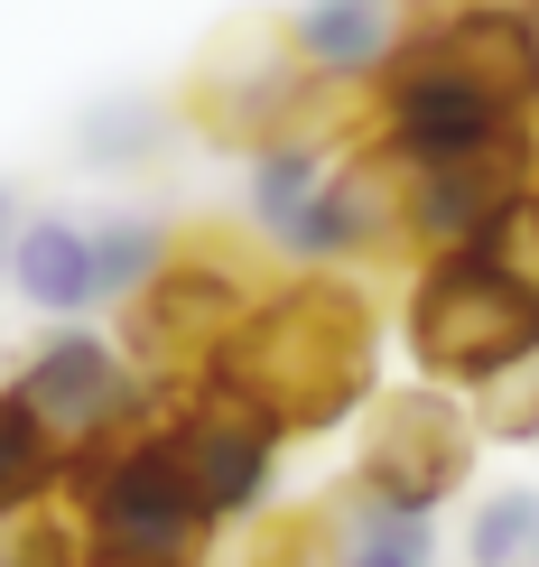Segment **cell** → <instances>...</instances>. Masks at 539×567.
Here are the masks:
<instances>
[{
	"label": "cell",
	"instance_id": "5b68a950",
	"mask_svg": "<svg viewBox=\"0 0 539 567\" xmlns=\"http://www.w3.org/2000/svg\"><path fill=\"white\" fill-rule=\"evenodd\" d=\"M10 391L46 419V437H56L65 456L112 446V437L149 429V419H168V391L131 363V344L93 336V326H56V336H46L29 363L10 372Z\"/></svg>",
	"mask_w": 539,
	"mask_h": 567
},
{
	"label": "cell",
	"instance_id": "5bb4252c",
	"mask_svg": "<svg viewBox=\"0 0 539 567\" xmlns=\"http://www.w3.org/2000/svg\"><path fill=\"white\" fill-rule=\"evenodd\" d=\"M465 400H475V429H484V437H502V446H530V437H539V353H530V363H511L502 382L465 391Z\"/></svg>",
	"mask_w": 539,
	"mask_h": 567
},
{
	"label": "cell",
	"instance_id": "ba28073f",
	"mask_svg": "<svg viewBox=\"0 0 539 567\" xmlns=\"http://www.w3.org/2000/svg\"><path fill=\"white\" fill-rule=\"evenodd\" d=\"M168 446H177L186 484L205 493V512L232 530V522H251V512L270 503V475H279V446H289V429H279L270 410H251L242 391L196 382V391L168 400Z\"/></svg>",
	"mask_w": 539,
	"mask_h": 567
},
{
	"label": "cell",
	"instance_id": "8fae6325",
	"mask_svg": "<svg viewBox=\"0 0 539 567\" xmlns=\"http://www.w3.org/2000/svg\"><path fill=\"white\" fill-rule=\"evenodd\" d=\"M65 446L46 437V419L19 400L10 382H0V530L10 522H29V512H56V493H65Z\"/></svg>",
	"mask_w": 539,
	"mask_h": 567
},
{
	"label": "cell",
	"instance_id": "ac0fdd59",
	"mask_svg": "<svg viewBox=\"0 0 539 567\" xmlns=\"http://www.w3.org/2000/svg\"><path fill=\"white\" fill-rule=\"evenodd\" d=\"M530 243H539V186H530Z\"/></svg>",
	"mask_w": 539,
	"mask_h": 567
},
{
	"label": "cell",
	"instance_id": "30bf717a",
	"mask_svg": "<svg viewBox=\"0 0 539 567\" xmlns=\"http://www.w3.org/2000/svg\"><path fill=\"white\" fill-rule=\"evenodd\" d=\"M10 298L38 307V317H93L103 307V270H93V224L84 215H19V243H10Z\"/></svg>",
	"mask_w": 539,
	"mask_h": 567
},
{
	"label": "cell",
	"instance_id": "7c38bea8",
	"mask_svg": "<svg viewBox=\"0 0 539 567\" xmlns=\"http://www.w3.org/2000/svg\"><path fill=\"white\" fill-rule=\"evenodd\" d=\"M465 567H539V484H494L465 512Z\"/></svg>",
	"mask_w": 539,
	"mask_h": 567
},
{
	"label": "cell",
	"instance_id": "9a60e30c",
	"mask_svg": "<svg viewBox=\"0 0 539 567\" xmlns=\"http://www.w3.org/2000/svg\"><path fill=\"white\" fill-rule=\"evenodd\" d=\"M10 243H19V196L0 186V289H10Z\"/></svg>",
	"mask_w": 539,
	"mask_h": 567
},
{
	"label": "cell",
	"instance_id": "e0dca14e",
	"mask_svg": "<svg viewBox=\"0 0 539 567\" xmlns=\"http://www.w3.org/2000/svg\"><path fill=\"white\" fill-rule=\"evenodd\" d=\"M0 567H19V522H10V530H0Z\"/></svg>",
	"mask_w": 539,
	"mask_h": 567
},
{
	"label": "cell",
	"instance_id": "3957f363",
	"mask_svg": "<svg viewBox=\"0 0 539 567\" xmlns=\"http://www.w3.org/2000/svg\"><path fill=\"white\" fill-rule=\"evenodd\" d=\"M56 512L93 539V549L158 558V567H205L215 539H224V522L205 512V493L186 484V465L168 446V419H149V429H131L112 446H84V456L65 465Z\"/></svg>",
	"mask_w": 539,
	"mask_h": 567
},
{
	"label": "cell",
	"instance_id": "6da1fadb",
	"mask_svg": "<svg viewBox=\"0 0 539 567\" xmlns=\"http://www.w3.org/2000/svg\"><path fill=\"white\" fill-rule=\"evenodd\" d=\"M372 372H382V317H372V298L344 270H298L279 289H261V307L232 336L215 382L242 391L251 410H270L289 437H317V429H335V419L382 400Z\"/></svg>",
	"mask_w": 539,
	"mask_h": 567
},
{
	"label": "cell",
	"instance_id": "8992f818",
	"mask_svg": "<svg viewBox=\"0 0 539 567\" xmlns=\"http://www.w3.org/2000/svg\"><path fill=\"white\" fill-rule=\"evenodd\" d=\"M475 400L447 382H418V391H382L363 410V446H354V475L372 493L410 512H447L465 475H475Z\"/></svg>",
	"mask_w": 539,
	"mask_h": 567
},
{
	"label": "cell",
	"instance_id": "9c48e42d",
	"mask_svg": "<svg viewBox=\"0 0 539 567\" xmlns=\"http://www.w3.org/2000/svg\"><path fill=\"white\" fill-rule=\"evenodd\" d=\"M279 29H289V47H298V65H308V75L335 93H363L391 75V56H401L410 47V29H418V0H298L289 19H279Z\"/></svg>",
	"mask_w": 539,
	"mask_h": 567
},
{
	"label": "cell",
	"instance_id": "277c9868",
	"mask_svg": "<svg viewBox=\"0 0 539 567\" xmlns=\"http://www.w3.org/2000/svg\"><path fill=\"white\" fill-rule=\"evenodd\" d=\"M251 307H261V279L232 261V251L177 243L168 270L122 307V344H131V363L177 400V391H196V382H215V372H224V353L251 326Z\"/></svg>",
	"mask_w": 539,
	"mask_h": 567
},
{
	"label": "cell",
	"instance_id": "7a4b0ae2",
	"mask_svg": "<svg viewBox=\"0 0 539 567\" xmlns=\"http://www.w3.org/2000/svg\"><path fill=\"white\" fill-rule=\"evenodd\" d=\"M410 363L447 391H484L539 353V243H475V251H418L410 298Z\"/></svg>",
	"mask_w": 539,
	"mask_h": 567
},
{
	"label": "cell",
	"instance_id": "52a82bcc",
	"mask_svg": "<svg viewBox=\"0 0 539 567\" xmlns=\"http://www.w3.org/2000/svg\"><path fill=\"white\" fill-rule=\"evenodd\" d=\"M196 122L251 158L261 140H289V131L335 122V93L298 65L289 29H242V38H224L215 65L196 75Z\"/></svg>",
	"mask_w": 539,
	"mask_h": 567
},
{
	"label": "cell",
	"instance_id": "4fadbf2b",
	"mask_svg": "<svg viewBox=\"0 0 539 567\" xmlns=\"http://www.w3.org/2000/svg\"><path fill=\"white\" fill-rule=\"evenodd\" d=\"M168 251H177V233L158 224V215H103V224H93V270H103V307H131L158 270H168Z\"/></svg>",
	"mask_w": 539,
	"mask_h": 567
},
{
	"label": "cell",
	"instance_id": "2e32d148",
	"mask_svg": "<svg viewBox=\"0 0 539 567\" xmlns=\"http://www.w3.org/2000/svg\"><path fill=\"white\" fill-rule=\"evenodd\" d=\"M75 567H158V558H112V549H93V539H84V549H75Z\"/></svg>",
	"mask_w": 539,
	"mask_h": 567
}]
</instances>
